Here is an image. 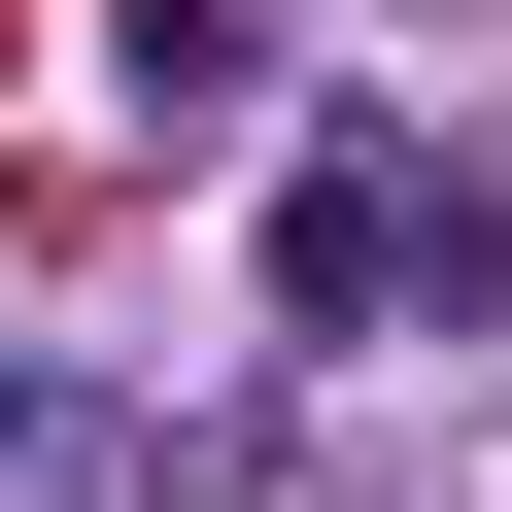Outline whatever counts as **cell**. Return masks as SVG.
Wrapping results in <instances>:
<instances>
[{"label":"cell","mask_w":512,"mask_h":512,"mask_svg":"<svg viewBox=\"0 0 512 512\" xmlns=\"http://www.w3.org/2000/svg\"><path fill=\"white\" fill-rule=\"evenodd\" d=\"M274 308H308V342H478V308H512V171L410 137V103H308V171H274Z\"/></svg>","instance_id":"1"},{"label":"cell","mask_w":512,"mask_h":512,"mask_svg":"<svg viewBox=\"0 0 512 512\" xmlns=\"http://www.w3.org/2000/svg\"><path fill=\"white\" fill-rule=\"evenodd\" d=\"M137 35V103H274V0H103Z\"/></svg>","instance_id":"2"}]
</instances>
